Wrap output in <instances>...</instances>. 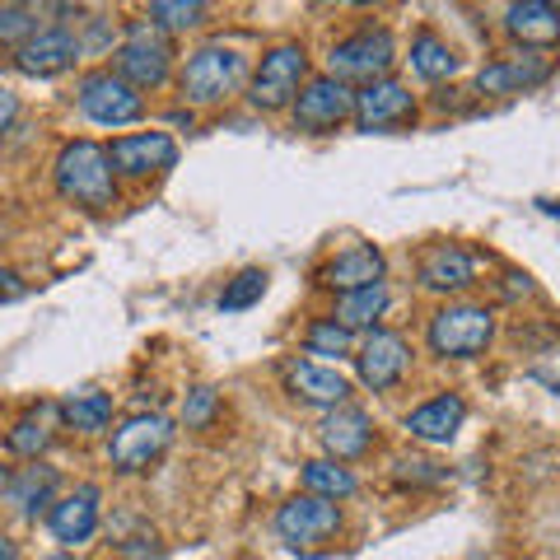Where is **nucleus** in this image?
I'll return each instance as SVG.
<instances>
[{"label": "nucleus", "mask_w": 560, "mask_h": 560, "mask_svg": "<svg viewBox=\"0 0 560 560\" xmlns=\"http://www.w3.org/2000/svg\"><path fill=\"white\" fill-rule=\"evenodd\" d=\"M383 276H388V257H383L374 243H350V248H341L337 257L318 267V285L337 290V294H350V290L378 285Z\"/></svg>", "instance_id": "obj_18"}, {"label": "nucleus", "mask_w": 560, "mask_h": 560, "mask_svg": "<svg viewBox=\"0 0 560 560\" xmlns=\"http://www.w3.org/2000/svg\"><path fill=\"white\" fill-rule=\"evenodd\" d=\"M57 407H51V401H43V407H33L28 416H20V420H14V425H10V434H5V448L14 453V458H28V463H38L43 458V453L51 448V444H57V430H51V425H57Z\"/></svg>", "instance_id": "obj_24"}, {"label": "nucleus", "mask_w": 560, "mask_h": 560, "mask_svg": "<svg viewBox=\"0 0 560 560\" xmlns=\"http://www.w3.org/2000/svg\"><path fill=\"white\" fill-rule=\"evenodd\" d=\"M276 533L290 547H318V541H331L341 533V504H331L323 495H290L276 510Z\"/></svg>", "instance_id": "obj_12"}, {"label": "nucleus", "mask_w": 560, "mask_h": 560, "mask_svg": "<svg viewBox=\"0 0 560 560\" xmlns=\"http://www.w3.org/2000/svg\"><path fill=\"white\" fill-rule=\"evenodd\" d=\"M61 420L75 434H103L113 425V393H103V388H75V393H66L61 397Z\"/></svg>", "instance_id": "obj_26"}, {"label": "nucleus", "mask_w": 560, "mask_h": 560, "mask_svg": "<svg viewBox=\"0 0 560 560\" xmlns=\"http://www.w3.org/2000/svg\"><path fill=\"white\" fill-rule=\"evenodd\" d=\"M504 28L528 51H547L560 43V5H551V0H518V5L504 10Z\"/></svg>", "instance_id": "obj_22"}, {"label": "nucleus", "mask_w": 560, "mask_h": 560, "mask_svg": "<svg viewBox=\"0 0 560 560\" xmlns=\"http://www.w3.org/2000/svg\"><path fill=\"white\" fill-rule=\"evenodd\" d=\"M556 75V61L547 51H514V57H495L477 70V90L490 98H510V94H528L537 84H547Z\"/></svg>", "instance_id": "obj_14"}, {"label": "nucleus", "mask_w": 560, "mask_h": 560, "mask_svg": "<svg viewBox=\"0 0 560 560\" xmlns=\"http://www.w3.org/2000/svg\"><path fill=\"white\" fill-rule=\"evenodd\" d=\"M117 560H164V541L154 533H136L117 541Z\"/></svg>", "instance_id": "obj_35"}, {"label": "nucleus", "mask_w": 560, "mask_h": 560, "mask_svg": "<svg viewBox=\"0 0 560 560\" xmlns=\"http://www.w3.org/2000/svg\"><path fill=\"white\" fill-rule=\"evenodd\" d=\"M304 80H308V51L300 43H280L253 70L248 103H253L257 113H280V108H290V103L300 98Z\"/></svg>", "instance_id": "obj_7"}, {"label": "nucleus", "mask_w": 560, "mask_h": 560, "mask_svg": "<svg viewBox=\"0 0 560 560\" xmlns=\"http://www.w3.org/2000/svg\"><path fill=\"white\" fill-rule=\"evenodd\" d=\"M75 61H84V47H80V33L75 28H43L38 38H28L20 51H14V70L33 80H51L70 70Z\"/></svg>", "instance_id": "obj_15"}, {"label": "nucleus", "mask_w": 560, "mask_h": 560, "mask_svg": "<svg viewBox=\"0 0 560 560\" xmlns=\"http://www.w3.org/2000/svg\"><path fill=\"white\" fill-rule=\"evenodd\" d=\"M425 337L440 360H477L490 350V341H495V313L486 304H467V300L444 304L430 318Z\"/></svg>", "instance_id": "obj_4"}, {"label": "nucleus", "mask_w": 560, "mask_h": 560, "mask_svg": "<svg viewBox=\"0 0 560 560\" xmlns=\"http://www.w3.org/2000/svg\"><path fill=\"white\" fill-rule=\"evenodd\" d=\"M14 117H20V94H14V90H0V136L14 127Z\"/></svg>", "instance_id": "obj_38"}, {"label": "nucleus", "mask_w": 560, "mask_h": 560, "mask_svg": "<svg viewBox=\"0 0 560 560\" xmlns=\"http://www.w3.org/2000/svg\"><path fill=\"white\" fill-rule=\"evenodd\" d=\"M355 121L360 131H397L416 121V94L411 84H401L393 75H383L374 84H360L355 90Z\"/></svg>", "instance_id": "obj_13"}, {"label": "nucleus", "mask_w": 560, "mask_h": 560, "mask_svg": "<svg viewBox=\"0 0 560 560\" xmlns=\"http://www.w3.org/2000/svg\"><path fill=\"white\" fill-rule=\"evenodd\" d=\"M145 20L160 33H187L210 20V5H201V0H154L145 10Z\"/></svg>", "instance_id": "obj_29"}, {"label": "nucleus", "mask_w": 560, "mask_h": 560, "mask_svg": "<svg viewBox=\"0 0 560 560\" xmlns=\"http://www.w3.org/2000/svg\"><path fill=\"white\" fill-rule=\"evenodd\" d=\"M267 271L261 267H243L230 285H224V294H220V313H243V308H253L261 294H267Z\"/></svg>", "instance_id": "obj_32"}, {"label": "nucleus", "mask_w": 560, "mask_h": 560, "mask_svg": "<svg viewBox=\"0 0 560 560\" xmlns=\"http://www.w3.org/2000/svg\"><path fill=\"white\" fill-rule=\"evenodd\" d=\"M5 486H10V467L0 463V495H5Z\"/></svg>", "instance_id": "obj_41"}, {"label": "nucleus", "mask_w": 560, "mask_h": 560, "mask_svg": "<svg viewBox=\"0 0 560 560\" xmlns=\"http://www.w3.org/2000/svg\"><path fill=\"white\" fill-rule=\"evenodd\" d=\"M388 304H393V294H388V285H364V290H350V294H337V308H331V318H337L350 337L355 331H374L378 327V318L388 313Z\"/></svg>", "instance_id": "obj_25"}, {"label": "nucleus", "mask_w": 560, "mask_h": 560, "mask_svg": "<svg viewBox=\"0 0 560 560\" xmlns=\"http://www.w3.org/2000/svg\"><path fill=\"white\" fill-rule=\"evenodd\" d=\"M397 61V38L383 24H364L355 33H346L341 43H331L327 51V75L341 84H374L393 70Z\"/></svg>", "instance_id": "obj_3"}, {"label": "nucleus", "mask_w": 560, "mask_h": 560, "mask_svg": "<svg viewBox=\"0 0 560 560\" xmlns=\"http://www.w3.org/2000/svg\"><path fill=\"white\" fill-rule=\"evenodd\" d=\"M43 10L38 5H0V47L5 51H20L28 38L43 33Z\"/></svg>", "instance_id": "obj_30"}, {"label": "nucleus", "mask_w": 560, "mask_h": 560, "mask_svg": "<svg viewBox=\"0 0 560 560\" xmlns=\"http://www.w3.org/2000/svg\"><path fill=\"white\" fill-rule=\"evenodd\" d=\"M108 164H113V178H127V183L160 178V173L178 164V140L168 131H127L108 145Z\"/></svg>", "instance_id": "obj_10"}, {"label": "nucleus", "mask_w": 560, "mask_h": 560, "mask_svg": "<svg viewBox=\"0 0 560 560\" xmlns=\"http://www.w3.org/2000/svg\"><path fill=\"white\" fill-rule=\"evenodd\" d=\"M411 70L420 80H430V84H440V80H453L458 75V51H453L440 33H430V28H420L416 38H411Z\"/></svg>", "instance_id": "obj_27"}, {"label": "nucleus", "mask_w": 560, "mask_h": 560, "mask_svg": "<svg viewBox=\"0 0 560 560\" xmlns=\"http://www.w3.org/2000/svg\"><path fill=\"white\" fill-rule=\"evenodd\" d=\"M448 471L434 463V458H397V481L407 486H440Z\"/></svg>", "instance_id": "obj_34"}, {"label": "nucleus", "mask_w": 560, "mask_h": 560, "mask_svg": "<svg viewBox=\"0 0 560 560\" xmlns=\"http://www.w3.org/2000/svg\"><path fill=\"white\" fill-rule=\"evenodd\" d=\"M90 38H80V47H84V57H103V51H113V38H117V28H108V20L103 14H94L90 20Z\"/></svg>", "instance_id": "obj_36"}, {"label": "nucleus", "mask_w": 560, "mask_h": 560, "mask_svg": "<svg viewBox=\"0 0 560 560\" xmlns=\"http://www.w3.org/2000/svg\"><path fill=\"white\" fill-rule=\"evenodd\" d=\"M300 481H304V490L308 495H323V500H350L360 490V481H355V471H350L346 463H331V458H313V463H304V471H300Z\"/></svg>", "instance_id": "obj_28"}, {"label": "nucleus", "mask_w": 560, "mask_h": 560, "mask_svg": "<svg viewBox=\"0 0 560 560\" xmlns=\"http://www.w3.org/2000/svg\"><path fill=\"white\" fill-rule=\"evenodd\" d=\"M370 444H374V420L360 407L346 401V407H331L323 416V448L331 463H355L370 453Z\"/></svg>", "instance_id": "obj_19"}, {"label": "nucleus", "mask_w": 560, "mask_h": 560, "mask_svg": "<svg viewBox=\"0 0 560 560\" xmlns=\"http://www.w3.org/2000/svg\"><path fill=\"white\" fill-rule=\"evenodd\" d=\"M51 560H66V556H51Z\"/></svg>", "instance_id": "obj_42"}, {"label": "nucleus", "mask_w": 560, "mask_h": 560, "mask_svg": "<svg viewBox=\"0 0 560 560\" xmlns=\"http://www.w3.org/2000/svg\"><path fill=\"white\" fill-rule=\"evenodd\" d=\"M285 388L300 397V401H313V407H346L350 397V378L331 364H318V360H290L285 364Z\"/></svg>", "instance_id": "obj_20"}, {"label": "nucleus", "mask_w": 560, "mask_h": 560, "mask_svg": "<svg viewBox=\"0 0 560 560\" xmlns=\"http://www.w3.org/2000/svg\"><path fill=\"white\" fill-rule=\"evenodd\" d=\"M463 420H467V401L458 393H440V397H430L425 407H416L407 416V434L420 444H453L458 440V430H463Z\"/></svg>", "instance_id": "obj_21"}, {"label": "nucleus", "mask_w": 560, "mask_h": 560, "mask_svg": "<svg viewBox=\"0 0 560 560\" xmlns=\"http://www.w3.org/2000/svg\"><path fill=\"white\" fill-rule=\"evenodd\" d=\"M220 416V393L210 388V383H197V388H187L183 397V425L187 430H210Z\"/></svg>", "instance_id": "obj_33"}, {"label": "nucleus", "mask_w": 560, "mask_h": 560, "mask_svg": "<svg viewBox=\"0 0 560 560\" xmlns=\"http://www.w3.org/2000/svg\"><path fill=\"white\" fill-rule=\"evenodd\" d=\"M304 355H331V360L355 355V337H350L337 318H318L304 331Z\"/></svg>", "instance_id": "obj_31"}, {"label": "nucleus", "mask_w": 560, "mask_h": 560, "mask_svg": "<svg viewBox=\"0 0 560 560\" xmlns=\"http://www.w3.org/2000/svg\"><path fill=\"white\" fill-rule=\"evenodd\" d=\"M416 276L430 294H463L477 280V253L463 243H430L416 261Z\"/></svg>", "instance_id": "obj_17"}, {"label": "nucleus", "mask_w": 560, "mask_h": 560, "mask_svg": "<svg viewBox=\"0 0 560 560\" xmlns=\"http://www.w3.org/2000/svg\"><path fill=\"white\" fill-rule=\"evenodd\" d=\"M504 280H510V285H504V294H510V300H514V294H533V276H523V271H510Z\"/></svg>", "instance_id": "obj_39"}, {"label": "nucleus", "mask_w": 560, "mask_h": 560, "mask_svg": "<svg viewBox=\"0 0 560 560\" xmlns=\"http://www.w3.org/2000/svg\"><path fill=\"white\" fill-rule=\"evenodd\" d=\"M113 75H121L131 90H160V84L173 75L168 33H160L150 20H131L117 51H113Z\"/></svg>", "instance_id": "obj_5"}, {"label": "nucleus", "mask_w": 560, "mask_h": 560, "mask_svg": "<svg viewBox=\"0 0 560 560\" xmlns=\"http://www.w3.org/2000/svg\"><path fill=\"white\" fill-rule=\"evenodd\" d=\"M98 504H103V490L94 481L66 490V495L47 510L51 537H57L61 547H84V541H94V533H98Z\"/></svg>", "instance_id": "obj_16"}, {"label": "nucleus", "mask_w": 560, "mask_h": 560, "mask_svg": "<svg viewBox=\"0 0 560 560\" xmlns=\"http://www.w3.org/2000/svg\"><path fill=\"white\" fill-rule=\"evenodd\" d=\"M290 117H294V131L327 136V131H337L341 121L355 117V90L331 75H313V80H304L300 98L290 103Z\"/></svg>", "instance_id": "obj_9"}, {"label": "nucleus", "mask_w": 560, "mask_h": 560, "mask_svg": "<svg viewBox=\"0 0 560 560\" xmlns=\"http://www.w3.org/2000/svg\"><path fill=\"white\" fill-rule=\"evenodd\" d=\"M24 294H28V285H24V280L14 276V271H5V267H0V304H14V300H24Z\"/></svg>", "instance_id": "obj_37"}, {"label": "nucleus", "mask_w": 560, "mask_h": 560, "mask_svg": "<svg viewBox=\"0 0 560 560\" xmlns=\"http://www.w3.org/2000/svg\"><path fill=\"white\" fill-rule=\"evenodd\" d=\"M57 490H61V471L47 467V463L38 458V463L20 467V471H10L5 500H10L24 518H38L43 510H51V504H57Z\"/></svg>", "instance_id": "obj_23"}, {"label": "nucleus", "mask_w": 560, "mask_h": 560, "mask_svg": "<svg viewBox=\"0 0 560 560\" xmlns=\"http://www.w3.org/2000/svg\"><path fill=\"white\" fill-rule=\"evenodd\" d=\"M75 103L84 121H94V127H131V121L145 117V94L131 90L121 75H113V70H90V75L80 80L75 90Z\"/></svg>", "instance_id": "obj_8"}, {"label": "nucleus", "mask_w": 560, "mask_h": 560, "mask_svg": "<svg viewBox=\"0 0 560 560\" xmlns=\"http://www.w3.org/2000/svg\"><path fill=\"white\" fill-rule=\"evenodd\" d=\"M407 370H411V346L401 331H388V327L364 331V341L355 346V374L364 388L388 393V388H397Z\"/></svg>", "instance_id": "obj_11"}, {"label": "nucleus", "mask_w": 560, "mask_h": 560, "mask_svg": "<svg viewBox=\"0 0 560 560\" xmlns=\"http://www.w3.org/2000/svg\"><path fill=\"white\" fill-rule=\"evenodd\" d=\"M0 560H20V541H10L5 533H0Z\"/></svg>", "instance_id": "obj_40"}, {"label": "nucleus", "mask_w": 560, "mask_h": 560, "mask_svg": "<svg viewBox=\"0 0 560 560\" xmlns=\"http://www.w3.org/2000/svg\"><path fill=\"white\" fill-rule=\"evenodd\" d=\"M253 80L248 51L234 43H206L178 70V94L187 108H220Z\"/></svg>", "instance_id": "obj_1"}, {"label": "nucleus", "mask_w": 560, "mask_h": 560, "mask_svg": "<svg viewBox=\"0 0 560 560\" xmlns=\"http://www.w3.org/2000/svg\"><path fill=\"white\" fill-rule=\"evenodd\" d=\"M168 444H173V420L160 411H136L113 430L108 463H113V471H121V477H136V471H150L160 463L168 453Z\"/></svg>", "instance_id": "obj_6"}, {"label": "nucleus", "mask_w": 560, "mask_h": 560, "mask_svg": "<svg viewBox=\"0 0 560 560\" xmlns=\"http://www.w3.org/2000/svg\"><path fill=\"white\" fill-rule=\"evenodd\" d=\"M57 191L80 210H113L117 206V178L108 164V145L98 140H66L57 154Z\"/></svg>", "instance_id": "obj_2"}]
</instances>
